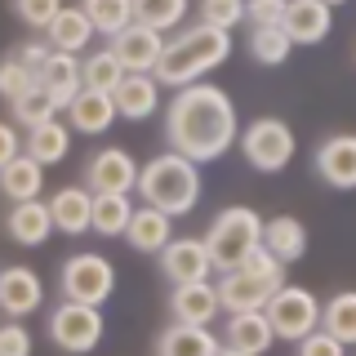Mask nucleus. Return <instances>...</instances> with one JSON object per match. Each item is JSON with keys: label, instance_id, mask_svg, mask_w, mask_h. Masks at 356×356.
<instances>
[{"label": "nucleus", "instance_id": "obj_29", "mask_svg": "<svg viewBox=\"0 0 356 356\" xmlns=\"http://www.w3.org/2000/svg\"><path fill=\"white\" fill-rule=\"evenodd\" d=\"M81 72H85V89H94V94H116L120 85H125V67H120V58L111 54V44H103V49L85 54L81 58Z\"/></svg>", "mask_w": 356, "mask_h": 356}, {"label": "nucleus", "instance_id": "obj_23", "mask_svg": "<svg viewBox=\"0 0 356 356\" xmlns=\"http://www.w3.org/2000/svg\"><path fill=\"white\" fill-rule=\"evenodd\" d=\"M156 356H222V343L205 325H178L174 321L156 339Z\"/></svg>", "mask_w": 356, "mask_h": 356}, {"label": "nucleus", "instance_id": "obj_24", "mask_svg": "<svg viewBox=\"0 0 356 356\" xmlns=\"http://www.w3.org/2000/svg\"><path fill=\"white\" fill-rule=\"evenodd\" d=\"M40 192H44V165H36L27 152H22L14 165H5V170H0V196H5L9 205L40 200Z\"/></svg>", "mask_w": 356, "mask_h": 356}, {"label": "nucleus", "instance_id": "obj_22", "mask_svg": "<svg viewBox=\"0 0 356 356\" xmlns=\"http://www.w3.org/2000/svg\"><path fill=\"white\" fill-rule=\"evenodd\" d=\"M67 120H72L76 134L98 138V134H107L120 120V111H116V98H111V94H94V89H85V94L67 107Z\"/></svg>", "mask_w": 356, "mask_h": 356}, {"label": "nucleus", "instance_id": "obj_35", "mask_svg": "<svg viewBox=\"0 0 356 356\" xmlns=\"http://www.w3.org/2000/svg\"><path fill=\"white\" fill-rule=\"evenodd\" d=\"M9 111H14V120L18 125H27V129H40V125H49V120H58V107L49 103V94L36 85L27 98H18V103H9Z\"/></svg>", "mask_w": 356, "mask_h": 356}, {"label": "nucleus", "instance_id": "obj_20", "mask_svg": "<svg viewBox=\"0 0 356 356\" xmlns=\"http://www.w3.org/2000/svg\"><path fill=\"white\" fill-rule=\"evenodd\" d=\"M170 312H174L178 325H205V330H209V321L222 312L218 289L209 285V281H200V285H178L174 294H170Z\"/></svg>", "mask_w": 356, "mask_h": 356}, {"label": "nucleus", "instance_id": "obj_39", "mask_svg": "<svg viewBox=\"0 0 356 356\" xmlns=\"http://www.w3.org/2000/svg\"><path fill=\"white\" fill-rule=\"evenodd\" d=\"M0 356H31V330L22 321H5L0 325Z\"/></svg>", "mask_w": 356, "mask_h": 356}, {"label": "nucleus", "instance_id": "obj_17", "mask_svg": "<svg viewBox=\"0 0 356 356\" xmlns=\"http://www.w3.org/2000/svg\"><path fill=\"white\" fill-rule=\"evenodd\" d=\"M49 214H54V227L67 232V236H81V232H94V192L81 183V187H58L49 196Z\"/></svg>", "mask_w": 356, "mask_h": 356}, {"label": "nucleus", "instance_id": "obj_30", "mask_svg": "<svg viewBox=\"0 0 356 356\" xmlns=\"http://www.w3.org/2000/svg\"><path fill=\"white\" fill-rule=\"evenodd\" d=\"M321 330L334 334L343 348H356V289H339L321 307Z\"/></svg>", "mask_w": 356, "mask_h": 356}, {"label": "nucleus", "instance_id": "obj_6", "mask_svg": "<svg viewBox=\"0 0 356 356\" xmlns=\"http://www.w3.org/2000/svg\"><path fill=\"white\" fill-rule=\"evenodd\" d=\"M58 289L67 303H85V307H103L116 289V267L103 254H72L58 272Z\"/></svg>", "mask_w": 356, "mask_h": 356}, {"label": "nucleus", "instance_id": "obj_3", "mask_svg": "<svg viewBox=\"0 0 356 356\" xmlns=\"http://www.w3.org/2000/svg\"><path fill=\"white\" fill-rule=\"evenodd\" d=\"M138 196L143 205L161 209V214H192L200 200V165H192L187 156L178 152H161L143 165L138 178Z\"/></svg>", "mask_w": 356, "mask_h": 356}, {"label": "nucleus", "instance_id": "obj_40", "mask_svg": "<svg viewBox=\"0 0 356 356\" xmlns=\"http://www.w3.org/2000/svg\"><path fill=\"white\" fill-rule=\"evenodd\" d=\"M14 58H18V63L27 67V72L36 76V81H40L44 63L54 58V49H49V40H27V44H18V49H14Z\"/></svg>", "mask_w": 356, "mask_h": 356}, {"label": "nucleus", "instance_id": "obj_8", "mask_svg": "<svg viewBox=\"0 0 356 356\" xmlns=\"http://www.w3.org/2000/svg\"><path fill=\"white\" fill-rule=\"evenodd\" d=\"M44 325H49L54 348H63L72 356H85L103 343V307H85V303H67L63 298V303L49 312Z\"/></svg>", "mask_w": 356, "mask_h": 356}, {"label": "nucleus", "instance_id": "obj_9", "mask_svg": "<svg viewBox=\"0 0 356 356\" xmlns=\"http://www.w3.org/2000/svg\"><path fill=\"white\" fill-rule=\"evenodd\" d=\"M321 307H325V303H316V294H312V289H303V285H285L263 312H267V321H272L276 339L303 343L307 334L321 330Z\"/></svg>", "mask_w": 356, "mask_h": 356}, {"label": "nucleus", "instance_id": "obj_26", "mask_svg": "<svg viewBox=\"0 0 356 356\" xmlns=\"http://www.w3.org/2000/svg\"><path fill=\"white\" fill-rule=\"evenodd\" d=\"M94 36H98V31H94V22H89L85 9H67V5H63L58 22H54V27L44 31L49 49H54V54H72V58H76V54H85Z\"/></svg>", "mask_w": 356, "mask_h": 356}, {"label": "nucleus", "instance_id": "obj_27", "mask_svg": "<svg viewBox=\"0 0 356 356\" xmlns=\"http://www.w3.org/2000/svg\"><path fill=\"white\" fill-rule=\"evenodd\" d=\"M116 111L125 120H147L156 107H161V81L156 76H125V85L116 89Z\"/></svg>", "mask_w": 356, "mask_h": 356}, {"label": "nucleus", "instance_id": "obj_7", "mask_svg": "<svg viewBox=\"0 0 356 356\" xmlns=\"http://www.w3.org/2000/svg\"><path fill=\"white\" fill-rule=\"evenodd\" d=\"M241 152L259 174H281L285 165L294 161L298 143H294V129H289L285 120L259 116V120H250V129H241Z\"/></svg>", "mask_w": 356, "mask_h": 356}, {"label": "nucleus", "instance_id": "obj_25", "mask_svg": "<svg viewBox=\"0 0 356 356\" xmlns=\"http://www.w3.org/2000/svg\"><path fill=\"white\" fill-rule=\"evenodd\" d=\"M263 250L272 254V259H281L285 267L298 263V259L307 254V227H303L294 214L267 218V227H263Z\"/></svg>", "mask_w": 356, "mask_h": 356}, {"label": "nucleus", "instance_id": "obj_18", "mask_svg": "<svg viewBox=\"0 0 356 356\" xmlns=\"http://www.w3.org/2000/svg\"><path fill=\"white\" fill-rule=\"evenodd\" d=\"M272 343H276V330L267 321V312H241V316H227V325H222V348L227 352L263 356Z\"/></svg>", "mask_w": 356, "mask_h": 356}, {"label": "nucleus", "instance_id": "obj_31", "mask_svg": "<svg viewBox=\"0 0 356 356\" xmlns=\"http://www.w3.org/2000/svg\"><path fill=\"white\" fill-rule=\"evenodd\" d=\"M89 22H94L98 36H111L116 40L120 31L134 27V0H89V5H81Z\"/></svg>", "mask_w": 356, "mask_h": 356}, {"label": "nucleus", "instance_id": "obj_19", "mask_svg": "<svg viewBox=\"0 0 356 356\" xmlns=\"http://www.w3.org/2000/svg\"><path fill=\"white\" fill-rule=\"evenodd\" d=\"M40 89L49 94V103L67 111L76 103V98L85 94V72H81V58H72V54H54L49 63H44L40 72Z\"/></svg>", "mask_w": 356, "mask_h": 356}, {"label": "nucleus", "instance_id": "obj_33", "mask_svg": "<svg viewBox=\"0 0 356 356\" xmlns=\"http://www.w3.org/2000/svg\"><path fill=\"white\" fill-rule=\"evenodd\" d=\"M294 54V40L285 36V27H254L250 31V58L263 67H285V58Z\"/></svg>", "mask_w": 356, "mask_h": 356}, {"label": "nucleus", "instance_id": "obj_15", "mask_svg": "<svg viewBox=\"0 0 356 356\" xmlns=\"http://www.w3.org/2000/svg\"><path fill=\"white\" fill-rule=\"evenodd\" d=\"M316 174L339 192L356 187V134H334L316 147Z\"/></svg>", "mask_w": 356, "mask_h": 356}, {"label": "nucleus", "instance_id": "obj_28", "mask_svg": "<svg viewBox=\"0 0 356 356\" xmlns=\"http://www.w3.org/2000/svg\"><path fill=\"white\" fill-rule=\"evenodd\" d=\"M67 152H72V125L67 120H49L40 129H27V156L36 165H44V170L67 161Z\"/></svg>", "mask_w": 356, "mask_h": 356}, {"label": "nucleus", "instance_id": "obj_41", "mask_svg": "<svg viewBox=\"0 0 356 356\" xmlns=\"http://www.w3.org/2000/svg\"><path fill=\"white\" fill-rule=\"evenodd\" d=\"M298 356H348V348H343L334 334L316 330V334H307V339L298 343Z\"/></svg>", "mask_w": 356, "mask_h": 356}, {"label": "nucleus", "instance_id": "obj_32", "mask_svg": "<svg viewBox=\"0 0 356 356\" xmlns=\"http://www.w3.org/2000/svg\"><path fill=\"white\" fill-rule=\"evenodd\" d=\"M134 200L129 196H94V232L98 236H125L134 222Z\"/></svg>", "mask_w": 356, "mask_h": 356}, {"label": "nucleus", "instance_id": "obj_43", "mask_svg": "<svg viewBox=\"0 0 356 356\" xmlns=\"http://www.w3.org/2000/svg\"><path fill=\"white\" fill-rule=\"evenodd\" d=\"M22 152H27V138H18V129L9 125V120H0V170L14 165Z\"/></svg>", "mask_w": 356, "mask_h": 356}, {"label": "nucleus", "instance_id": "obj_1", "mask_svg": "<svg viewBox=\"0 0 356 356\" xmlns=\"http://www.w3.org/2000/svg\"><path fill=\"white\" fill-rule=\"evenodd\" d=\"M165 138H170V152L187 156L192 165L218 161L232 143H241L236 103L227 98V89L209 81L178 89L174 103L165 107Z\"/></svg>", "mask_w": 356, "mask_h": 356}, {"label": "nucleus", "instance_id": "obj_14", "mask_svg": "<svg viewBox=\"0 0 356 356\" xmlns=\"http://www.w3.org/2000/svg\"><path fill=\"white\" fill-rule=\"evenodd\" d=\"M54 214H49V200H27V205H9L5 209V236L22 245V250H36L54 236Z\"/></svg>", "mask_w": 356, "mask_h": 356}, {"label": "nucleus", "instance_id": "obj_38", "mask_svg": "<svg viewBox=\"0 0 356 356\" xmlns=\"http://www.w3.org/2000/svg\"><path fill=\"white\" fill-rule=\"evenodd\" d=\"M58 14H63L58 0H18V18L36 31H49L54 22H58Z\"/></svg>", "mask_w": 356, "mask_h": 356}, {"label": "nucleus", "instance_id": "obj_5", "mask_svg": "<svg viewBox=\"0 0 356 356\" xmlns=\"http://www.w3.org/2000/svg\"><path fill=\"white\" fill-rule=\"evenodd\" d=\"M263 227L267 222L245 205H232L209 222L205 245H209V259H214V272H236V267L250 259L254 250H263Z\"/></svg>", "mask_w": 356, "mask_h": 356}, {"label": "nucleus", "instance_id": "obj_36", "mask_svg": "<svg viewBox=\"0 0 356 356\" xmlns=\"http://www.w3.org/2000/svg\"><path fill=\"white\" fill-rule=\"evenodd\" d=\"M36 85H40V81H36V76H31L27 67L14 58V54H9V58H0V98L18 103V98H27Z\"/></svg>", "mask_w": 356, "mask_h": 356}, {"label": "nucleus", "instance_id": "obj_42", "mask_svg": "<svg viewBox=\"0 0 356 356\" xmlns=\"http://www.w3.org/2000/svg\"><path fill=\"white\" fill-rule=\"evenodd\" d=\"M250 22H254V27H285V5H281V0H254V5H250Z\"/></svg>", "mask_w": 356, "mask_h": 356}, {"label": "nucleus", "instance_id": "obj_10", "mask_svg": "<svg viewBox=\"0 0 356 356\" xmlns=\"http://www.w3.org/2000/svg\"><path fill=\"white\" fill-rule=\"evenodd\" d=\"M138 178H143V170L125 147H98L85 161V187L94 196H134Z\"/></svg>", "mask_w": 356, "mask_h": 356}, {"label": "nucleus", "instance_id": "obj_13", "mask_svg": "<svg viewBox=\"0 0 356 356\" xmlns=\"http://www.w3.org/2000/svg\"><path fill=\"white\" fill-rule=\"evenodd\" d=\"M44 303V281L31 267H0V312H5L9 321H22V316H31V312H40Z\"/></svg>", "mask_w": 356, "mask_h": 356}, {"label": "nucleus", "instance_id": "obj_44", "mask_svg": "<svg viewBox=\"0 0 356 356\" xmlns=\"http://www.w3.org/2000/svg\"><path fill=\"white\" fill-rule=\"evenodd\" d=\"M222 356H245V352H227V348H222Z\"/></svg>", "mask_w": 356, "mask_h": 356}, {"label": "nucleus", "instance_id": "obj_21", "mask_svg": "<svg viewBox=\"0 0 356 356\" xmlns=\"http://www.w3.org/2000/svg\"><path fill=\"white\" fill-rule=\"evenodd\" d=\"M125 241H129V250H138V254H165L170 241H174V218L161 214V209H152V205H138Z\"/></svg>", "mask_w": 356, "mask_h": 356}, {"label": "nucleus", "instance_id": "obj_16", "mask_svg": "<svg viewBox=\"0 0 356 356\" xmlns=\"http://www.w3.org/2000/svg\"><path fill=\"white\" fill-rule=\"evenodd\" d=\"M334 27V9L325 0H289L285 5V36L294 44H321Z\"/></svg>", "mask_w": 356, "mask_h": 356}, {"label": "nucleus", "instance_id": "obj_37", "mask_svg": "<svg viewBox=\"0 0 356 356\" xmlns=\"http://www.w3.org/2000/svg\"><path fill=\"white\" fill-rule=\"evenodd\" d=\"M245 18H250V5H245V0H205V5H200V22H205V27H218V31L241 27Z\"/></svg>", "mask_w": 356, "mask_h": 356}, {"label": "nucleus", "instance_id": "obj_2", "mask_svg": "<svg viewBox=\"0 0 356 356\" xmlns=\"http://www.w3.org/2000/svg\"><path fill=\"white\" fill-rule=\"evenodd\" d=\"M227 54H232V31L205 27V22L183 27L178 36H170V44H165V58L156 67V81L170 85L174 94L178 89H192V85L205 81V72H214L218 63H227Z\"/></svg>", "mask_w": 356, "mask_h": 356}, {"label": "nucleus", "instance_id": "obj_11", "mask_svg": "<svg viewBox=\"0 0 356 356\" xmlns=\"http://www.w3.org/2000/svg\"><path fill=\"white\" fill-rule=\"evenodd\" d=\"M161 272H165V281H174V289L209 281L214 259H209L205 236H178V241H170V250L161 254Z\"/></svg>", "mask_w": 356, "mask_h": 356}, {"label": "nucleus", "instance_id": "obj_4", "mask_svg": "<svg viewBox=\"0 0 356 356\" xmlns=\"http://www.w3.org/2000/svg\"><path fill=\"white\" fill-rule=\"evenodd\" d=\"M218 303L227 316H241V312H263L276 294L285 289V263L272 259L267 250H254L236 272L218 276Z\"/></svg>", "mask_w": 356, "mask_h": 356}, {"label": "nucleus", "instance_id": "obj_12", "mask_svg": "<svg viewBox=\"0 0 356 356\" xmlns=\"http://www.w3.org/2000/svg\"><path fill=\"white\" fill-rule=\"evenodd\" d=\"M165 44L170 40H165L161 31L134 22L129 31H120V36L111 40V54L120 58V67H125L129 76H156V67H161V58H165Z\"/></svg>", "mask_w": 356, "mask_h": 356}, {"label": "nucleus", "instance_id": "obj_34", "mask_svg": "<svg viewBox=\"0 0 356 356\" xmlns=\"http://www.w3.org/2000/svg\"><path fill=\"white\" fill-rule=\"evenodd\" d=\"M183 18H187V0H134V22L161 31V36L174 31Z\"/></svg>", "mask_w": 356, "mask_h": 356}]
</instances>
